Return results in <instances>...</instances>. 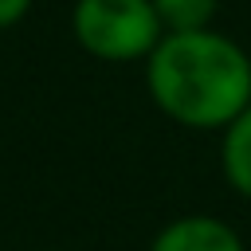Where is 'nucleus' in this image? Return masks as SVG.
Segmentation results:
<instances>
[{
    "label": "nucleus",
    "instance_id": "obj_1",
    "mask_svg": "<svg viewBox=\"0 0 251 251\" xmlns=\"http://www.w3.org/2000/svg\"><path fill=\"white\" fill-rule=\"evenodd\" d=\"M145 67L153 106L184 129H224L251 102V55L231 35L165 31Z\"/></svg>",
    "mask_w": 251,
    "mask_h": 251
},
{
    "label": "nucleus",
    "instance_id": "obj_2",
    "mask_svg": "<svg viewBox=\"0 0 251 251\" xmlns=\"http://www.w3.org/2000/svg\"><path fill=\"white\" fill-rule=\"evenodd\" d=\"M71 35L98 63H145L165 27L153 0H75Z\"/></svg>",
    "mask_w": 251,
    "mask_h": 251
},
{
    "label": "nucleus",
    "instance_id": "obj_3",
    "mask_svg": "<svg viewBox=\"0 0 251 251\" xmlns=\"http://www.w3.org/2000/svg\"><path fill=\"white\" fill-rule=\"evenodd\" d=\"M149 251H247V243L235 231V224L208 212H188L169 220L153 235Z\"/></svg>",
    "mask_w": 251,
    "mask_h": 251
},
{
    "label": "nucleus",
    "instance_id": "obj_4",
    "mask_svg": "<svg viewBox=\"0 0 251 251\" xmlns=\"http://www.w3.org/2000/svg\"><path fill=\"white\" fill-rule=\"evenodd\" d=\"M220 173L235 196L251 200V102L220 129Z\"/></svg>",
    "mask_w": 251,
    "mask_h": 251
},
{
    "label": "nucleus",
    "instance_id": "obj_5",
    "mask_svg": "<svg viewBox=\"0 0 251 251\" xmlns=\"http://www.w3.org/2000/svg\"><path fill=\"white\" fill-rule=\"evenodd\" d=\"M165 31H204L212 27L220 0H153Z\"/></svg>",
    "mask_w": 251,
    "mask_h": 251
},
{
    "label": "nucleus",
    "instance_id": "obj_6",
    "mask_svg": "<svg viewBox=\"0 0 251 251\" xmlns=\"http://www.w3.org/2000/svg\"><path fill=\"white\" fill-rule=\"evenodd\" d=\"M31 4H35V0H0V31L16 27V24L31 12Z\"/></svg>",
    "mask_w": 251,
    "mask_h": 251
}]
</instances>
